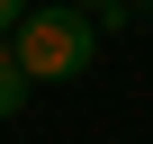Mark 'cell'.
Masks as SVG:
<instances>
[{
	"label": "cell",
	"instance_id": "cell-4",
	"mask_svg": "<svg viewBox=\"0 0 153 144\" xmlns=\"http://www.w3.org/2000/svg\"><path fill=\"white\" fill-rule=\"evenodd\" d=\"M72 9H99V0H72Z\"/></svg>",
	"mask_w": 153,
	"mask_h": 144
},
{
	"label": "cell",
	"instance_id": "cell-3",
	"mask_svg": "<svg viewBox=\"0 0 153 144\" xmlns=\"http://www.w3.org/2000/svg\"><path fill=\"white\" fill-rule=\"evenodd\" d=\"M27 9H36V0H0V45H9V27H18Z\"/></svg>",
	"mask_w": 153,
	"mask_h": 144
},
{
	"label": "cell",
	"instance_id": "cell-1",
	"mask_svg": "<svg viewBox=\"0 0 153 144\" xmlns=\"http://www.w3.org/2000/svg\"><path fill=\"white\" fill-rule=\"evenodd\" d=\"M90 54H99V27H90V9H72V0H36L9 27V63L27 81H81Z\"/></svg>",
	"mask_w": 153,
	"mask_h": 144
},
{
	"label": "cell",
	"instance_id": "cell-2",
	"mask_svg": "<svg viewBox=\"0 0 153 144\" xmlns=\"http://www.w3.org/2000/svg\"><path fill=\"white\" fill-rule=\"evenodd\" d=\"M27 99H36V81H27V72L9 63V45H0V117H18Z\"/></svg>",
	"mask_w": 153,
	"mask_h": 144
}]
</instances>
